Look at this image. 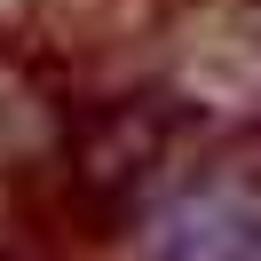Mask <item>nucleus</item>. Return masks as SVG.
Returning a JSON list of instances; mask_svg holds the SVG:
<instances>
[{
    "mask_svg": "<svg viewBox=\"0 0 261 261\" xmlns=\"http://www.w3.org/2000/svg\"><path fill=\"white\" fill-rule=\"evenodd\" d=\"M0 261H40V253H0Z\"/></svg>",
    "mask_w": 261,
    "mask_h": 261,
    "instance_id": "20e7f679",
    "label": "nucleus"
},
{
    "mask_svg": "<svg viewBox=\"0 0 261 261\" xmlns=\"http://www.w3.org/2000/svg\"><path fill=\"white\" fill-rule=\"evenodd\" d=\"M80 127L56 64L32 48V40H0V174H32V166H56Z\"/></svg>",
    "mask_w": 261,
    "mask_h": 261,
    "instance_id": "7ed1b4c3",
    "label": "nucleus"
},
{
    "mask_svg": "<svg viewBox=\"0 0 261 261\" xmlns=\"http://www.w3.org/2000/svg\"><path fill=\"white\" fill-rule=\"evenodd\" d=\"M182 135H190V111H182L174 95H159V87H135V95H111V103H95V111H80L56 174H64L71 206L103 214V222L150 214L159 206V182L174 174Z\"/></svg>",
    "mask_w": 261,
    "mask_h": 261,
    "instance_id": "f257e3e1",
    "label": "nucleus"
},
{
    "mask_svg": "<svg viewBox=\"0 0 261 261\" xmlns=\"http://www.w3.org/2000/svg\"><path fill=\"white\" fill-rule=\"evenodd\" d=\"M143 261H261V182L190 174L143 214Z\"/></svg>",
    "mask_w": 261,
    "mask_h": 261,
    "instance_id": "f03ea898",
    "label": "nucleus"
}]
</instances>
